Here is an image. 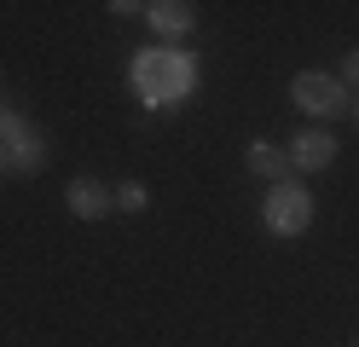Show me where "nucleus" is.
Wrapping results in <instances>:
<instances>
[{
    "instance_id": "9d476101",
    "label": "nucleus",
    "mask_w": 359,
    "mask_h": 347,
    "mask_svg": "<svg viewBox=\"0 0 359 347\" xmlns=\"http://www.w3.org/2000/svg\"><path fill=\"white\" fill-rule=\"evenodd\" d=\"M342 87H359V46L342 58Z\"/></svg>"
},
{
    "instance_id": "6e6552de",
    "label": "nucleus",
    "mask_w": 359,
    "mask_h": 347,
    "mask_svg": "<svg viewBox=\"0 0 359 347\" xmlns=\"http://www.w3.org/2000/svg\"><path fill=\"white\" fill-rule=\"evenodd\" d=\"M243 168H250L255 179H266V185H284V174H290V156L273 145V139H250V145H243Z\"/></svg>"
},
{
    "instance_id": "0eeeda50",
    "label": "nucleus",
    "mask_w": 359,
    "mask_h": 347,
    "mask_svg": "<svg viewBox=\"0 0 359 347\" xmlns=\"http://www.w3.org/2000/svg\"><path fill=\"white\" fill-rule=\"evenodd\" d=\"M64 203H70V215H76V220H104L110 208H116V197H110V185H99L93 174L70 179V191H64Z\"/></svg>"
},
{
    "instance_id": "39448f33",
    "label": "nucleus",
    "mask_w": 359,
    "mask_h": 347,
    "mask_svg": "<svg viewBox=\"0 0 359 347\" xmlns=\"http://www.w3.org/2000/svg\"><path fill=\"white\" fill-rule=\"evenodd\" d=\"M336 151H342V145H336V133H325V128H302V133L284 145V156H290V168H296V174H319V168H330Z\"/></svg>"
},
{
    "instance_id": "f257e3e1",
    "label": "nucleus",
    "mask_w": 359,
    "mask_h": 347,
    "mask_svg": "<svg viewBox=\"0 0 359 347\" xmlns=\"http://www.w3.org/2000/svg\"><path fill=\"white\" fill-rule=\"evenodd\" d=\"M128 87H133V99L151 104V110L186 104L197 93V58L186 53V46H145V53H133Z\"/></svg>"
},
{
    "instance_id": "423d86ee",
    "label": "nucleus",
    "mask_w": 359,
    "mask_h": 347,
    "mask_svg": "<svg viewBox=\"0 0 359 347\" xmlns=\"http://www.w3.org/2000/svg\"><path fill=\"white\" fill-rule=\"evenodd\" d=\"M145 23H151V35L163 41V46H180L191 29H197V6H186V0H151V6H140Z\"/></svg>"
},
{
    "instance_id": "1a4fd4ad",
    "label": "nucleus",
    "mask_w": 359,
    "mask_h": 347,
    "mask_svg": "<svg viewBox=\"0 0 359 347\" xmlns=\"http://www.w3.org/2000/svg\"><path fill=\"white\" fill-rule=\"evenodd\" d=\"M110 197H116V208H122V215H145V203H151V191H145L140 179H122Z\"/></svg>"
},
{
    "instance_id": "ddd939ff",
    "label": "nucleus",
    "mask_w": 359,
    "mask_h": 347,
    "mask_svg": "<svg viewBox=\"0 0 359 347\" xmlns=\"http://www.w3.org/2000/svg\"><path fill=\"white\" fill-rule=\"evenodd\" d=\"M353 347H359V341H353Z\"/></svg>"
},
{
    "instance_id": "9b49d317",
    "label": "nucleus",
    "mask_w": 359,
    "mask_h": 347,
    "mask_svg": "<svg viewBox=\"0 0 359 347\" xmlns=\"http://www.w3.org/2000/svg\"><path fill=\"white\" fill-rule=\"evenodd\" d=\"M348 116H353V122H359V93H353V104H348Z\"/></svg>"
},
{
    "instance_id": "f03ea898",
    "label": "nucleus",
    "mask_w": 359,
    "mask_h": 347,
    "mask_svg": "<svg viewBox=\"0 0 359 347\" xmlns=\"http://www.w3.org/2000/svg\"><path fill=\"white\" fill-rule=\"evenodd\" d=\"M290 104L313 122H336V116H348L353 93L342 87V76H330V69H302L296 81H290Z\"/></svg>"
},
{
    "instance_id": "f8f14e48",
    "label": "nucleus",
    "mask_w": 359,
    "mask_h": 347,
    "mask_svg": "<svg viewBox=\"0 0 359 347\" xmlns=\"http://www.w3.org/2000/svg\"><path fill=\"white\" fill-rule=\"evenodd\" d=\"M0 168H6V151H0Z\"/></svg>"
},
{
    "instance_id": "20e7f679",
    "label": "nucleus",
    "mask_w": 359,
    "mask_h": 347,
    "mask_svg": "<svg viewBox=\"0 0 359 347\" xmlns=\"http://www.w3.org/2000/svg\"><path fill=\"white\" fill-rule=\"evenodd\" d=\"M0 151H6V168H18V174H41L47 156H53L47 139H41L18 110H6V104H0Z\"/></svg>"
},
{
    "instance_id": "7ed1b4c3",
    "label": "nucleus",
    "mask_w": 359,
    "mask_h": 347,
    "mask_svg": "<svg viewBox=\"0 0 359 347\" xmlns=\"http://www.w3.org/2000/svg\"><path fill=\"white\" fill-rule=\"evenodd\" d=\"M261 226L273 231V238H302L313 226V191L296 179L284 185H266V203H261Z\"/></svg>"
}]
</instances>
